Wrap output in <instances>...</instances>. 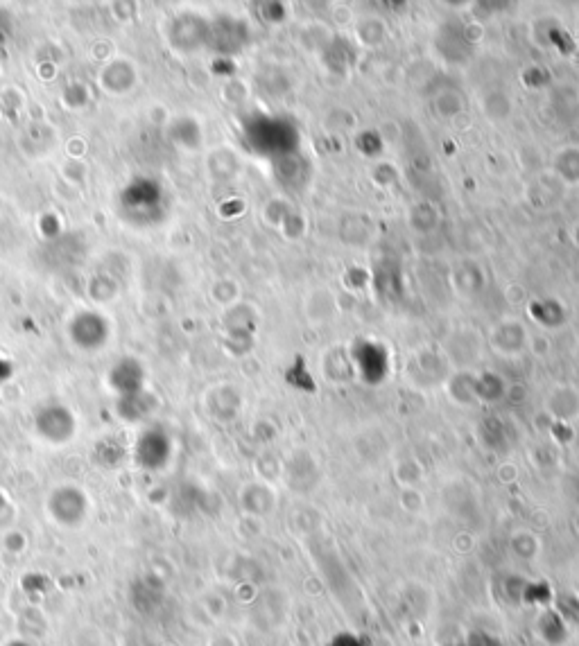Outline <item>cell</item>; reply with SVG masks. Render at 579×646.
Listing matches in <instances>:
<instances>
[{"label":"cell","instance_id":"cell-3","mask_svg":"<svg viewBox=\"0 0 579 646\" xmlns=\"http://www.w3.org/2000/svg\"><path fill=\"white\" fill-rule=\"evenodd\" d=\"M10 646H28V644H25V642H14V644H10Z\"/></svg>","mask_w":579,"mask_h":646},{"label":"cell","instance_id":"cell-1","mask_svg":"<svg viewBox=\"0 0 579 646\" xmlns=\"http://www.w3.org/2000/svg\"><path fill=\"white\" fill-rule=\"evenodd\" d=\"M48 511L59 525L64 527L80 525L86 515V497L77 491V488H71V486L57 488V491L50 495Z\"/></svg>","mask_w":579,"mask_h":646},{"label":"cell","instance_id":"cell-2","mask_svg":"<svg viewBox=\"0 0 579 646\" xmlns=\"http://www.w3.org/2000/svg\"><path fill=\"white\" fill-rule=\"evenodd\" d=\"M37 427L43 439L53 443H64L75 434V416L66 407H57V421L50 416V409H43L37 418Z\"/></svg>","mask_w":579,"mask_h":646}]
</instances>
